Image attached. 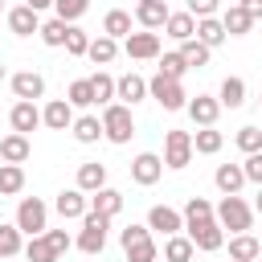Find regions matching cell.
<instances>
[{"label":"cell","instance_id":"ee69618b","mask_svg":"<svg viewBox=\"0 0 262 262\" xmlns=\"http://www.w3.org/2000/svg\"><path fill=\"white\" fill-rule=\"evenodd\" d=\"M90 86H94V106H106V102L115 98V78H111V74H94Z\"/></svg>","mask_w":262,"mask_h":262},{"label":"cell","instance_id":"f6af8a7d","mask_svg":"<svg viewBox=\"0 0 262 262\" xmlns=\"http://www.w3.org/2000/svg\"><path fill=\"white\" fill-rule=\"evenodd\" d=\"M233 139H237V147H242L246 156L262 151V131H258V127H237V135H233Z\"/></svg>","mask_w":262,"mask_h":262},{"label":"cell","instance_id":"44dd1931","mask_svg":"<svg viewBox=\"0 0 262 262\" xmlns=\"http://www.w3.org/2000/svg\"><path fill=\"white\" fill-rule=\"evenodd\" d=\"M262 258V242L254 233H233L229 237V262H258Z\"/></svg>","mask_w":262,"mask_h":262},{"label":"cell","instance_id":"ba28073f","mask_svg":"<svg viewBox=\"0 0 262 262\" xmlns=\"http://www.w3.org/2000/svg\"><path fill=\"white\" fill-rule=\"evenodd\" d=\"M184 237L192 242V250H205V254H213V250L225 246V229L213 217L209 221H196V225H184Z\"/></svg>","mask_w":262,"mask_h":262},{"label":"cell","instance_id":"5b68a950","mask_svg":"<svg viewBox=\"0 0 262 262\" xmlns=\"http://www.w3.org/2000/svg\"><path fill=\"white\" fill-rule=\"evenodd\" d=\"M106 229H111V217H102V213H86L82 217V233H78V250L82 254H102L106 250Z\"/></svg>","mask_w":262,"mask_h":262},{"label":"cell","instance_id":"8fae6325","mask_svg":"<svg viewBox=\"0 0 262 262\" xmlns=\"http://www.w3.org/2000/svg\"><path fill=\"white\" fill-rule=\"evenodd\" d=\"M53 209H57L66 221H82V217L90 213V196H86L82 188H61L57 201H53Z\"/></svg>","mask_w":262,"mask_h":262},{"label":"cell","instance_id":"83f0119b","mask_svg":"<svg viewBox=\"0 0 262 262\" xmlns=\"http://www.w3.org/2000/svg\"><path fill=\"white\" fill-rule=\"evenodd\" d=\"M70 131H74L78 143H98V139H102V119H98V115H78Z\"/></svg>","mask_w":262,"mask_h":262},{"label":"cell","instance_id":"f35d334b","mask_svg":"<svg viewBox=\"0 0 262 262\" xmlns=\"http://www.w3.org/2000/svg\"><path fill=\"white\" fill-rule=\"evenodd\" d=\"M66 102H70V106H94V86H90V78H78V82H70V90H66Z\"/></svg>","mask_w":262,"mask_h":262},{"label":"cell","instance_id":"7402d4cb","mask_svg":"<svg viewBox=\"0 0 262 262\" xmlns=\"http://www.w3.org/2000/svg\"><path fill=\"white\" fill-rule=\"evenodd\" d=\"M29 156H33L29 135H16V131H12V135H4V139H0V160H4V164H25Z\"/></svg>","mask_w":262,"mask_h":262},{"label":"cell","instance_id":"4dcf8cb0","mask_svg":"<svg viewBox=\"0 0 262 262\" xmlns=\"http://www.w3.org/2000/svg\"><path fill=\"white\" fill-rule=\"evenodd\" d=\"M221 143H225V135H221L217 127H201V131L192 135V151H196V156H217Z\"/></svg>","mask_w":262,"mask_h":262},{"label":"cell","instance_id":"d6986e66","mask_svg":"<svg viewBox=\"0 0 262 262\" xmlns=\"http://www.w3.org/2000/svg\"><path fill=\"white\" fill-rule=\"evenodd\" d=\"M8 123H12V131H16V135L37 131V127H41V111H37V102H16V106L8 111Z\"/></svg>","mask_w":262,"mask_h":262},{"label":"cell","instance_id":"b9f144b4","mask_svg":"<svg viewBox=\"0 0 262 262\" xmlns=\"http://www.w3.org/2000/svg\"><path fill=\"white\" fill-rule=\"evenodd\" d=\"M90 8V0H53V12H57V20H66V25H74L82 12Z\"/></svg>","mask_w":262,"mask_h":262},{"label":"cell","instance_id":"f546056e","mask_svg":"<svg viewBox=\"0 0 262 262\" xmlns=\"http://www.w3.org/2000/svg\"><path fill=\"white\" fill-rule=\"evenodd\" d=\"M217 102H221V106H229V111H237V106L246 102V82L229 74V78L221 82V90H217Z\"/></svg>","mask_w":262,"mask_h":262},{"label":"cell","instance_id":"8d00e7d4","mask_svg":"<svg viewBox=\"0 0 262 262\" xmlns=\"http://www.w3.org/2000/svg\"><path fill=\"white\" fill-rule=\"evenodd\" d=\"M25 250V233L16 225H0V258H16Z\"/></svg>","mask_w":262,"mask_h":262},{"label":"cell","instance_id":"4fadbf2b","mask_svg":"<svg viewBox=\"0 0 262 262\" xmlns=\"http://www.w3.org/2000/svg\"><path fill=\"white\" fill-rule=\"evenodd\" d=\"M147 229H156V233L172 237V233H180V229H184V217H180L172 205H151V209H147Z\"/></svg>","mask_w":262,"mask_h":262},{"label":"cell","instance_id":"603a6c76","mask_svg":"<svg viewBox=\"0 0 262 262\" xmlns=\"http://www.w3.org/2000/svg\"><path fill=\"white\" fill-rule=\"evenodd\" d=\"M78 188H82L86 196L98 192V188H106V164H98V160L82 164V168H78Z\"/></svg>","mask_w":262,"mask_h":262},{"label":"cell","instance_id":"74e56055","mask_svg":"<svg viewBox=\"0 0 262 262\" xmlns=\"http://www.w3.org/2000/svg\"><path fill=\"white\" fill-rule=\"evenodd\" d=\"M66 33H70V25L53 16V20H45V25H41V33H37V37H41L49 49H61V45H66Z\"/></svg>","mask_w":262,"mask_h":262},{"label":"cell","instance_id":"7bdbcfd3","mask_svg":"<svg viewBox=\"0 0 262 262\" xmlns=\"http://www.w3.org/2000/svg\"><path fill=\"white\" fill-rule=\"evenodd\" d=\"M70 57H86V49H90V37L78 29V25H70V33H66V45H61Z\"/></svg>","mask_w":262,"mask_h":262},{"label":"cell","instance_id":"ac0fdd59","mask_svg":"<svg viewBox=\"0 0 262 262\" xmlns=\"http://www.w3.org/2000/svg\"><path fill=\"white\" fill-rule=\"evenodd\" d=\"M8 29L16 37H33V33H41V16L29 4H16V8H8Z\"/></svg>","mask_w":262,"mask_h":262},{"label":"cell","instance_id":"7a4b0ae2","mask_svg":"<svg viewBox=\"0 0 262 262\" xmlns=\"http://www.w3.org/2000/svg\"><path fill=\"white\" fill-rule=\"evenodd\" d=\"M135 135V115H131V106H123V102H106L102 106V139H111V143H127Z\"/></svg>","mask_w":262,"mask_h":262},{"label":"cell","instance_id":"9c48e42d","mask_svg":"<svg viewBox=\"0 0 262 262\" xmlns=\"http://www.w3.org/2000/svg\"><path fill=\"white\" fill-rule=\"evenodd\" d=\"M123 53L131 57V61H151V57H160V33H131V37H123Z\"/></svg>","mask_w":262,"mask_h":262},{"label":"cell","instance_id":"816d5d0a","mask_svg":"<svg viewBox=\"0 0 262 262\" xmlns=\"http://www.w3.org/2000/svg\"><path fill=\"white\" fill-rule=\"evenodd\" d=\"M254 213H262V188H258V196H254Z\"/></svg>","mask_w":262,"mask_h":262},{"label":"cell","instance_id":"836d02e7","mask_svg":"<svg viewBox=\"0 0 262 262\" xmlns=\"http://www.w3.org/2000/svg\"><path fill=\"white\" fill-rule=\"evenodd\" d=\"M176 53L184 57V66H188V70H201V66H209V53H213V49H205L196 37H188V41H180V49H176Z\"/></svg>","mask_w":262,"mask_h":262},{"label":"cell","instance_id":"d6a6232c","mask_svg":"<svg viewBox=\"0 0 262 262\" xmlns=\"http://www.w3.org/2000/svg\"><path fill=\"white\" fill-rule=\"evenodd\" d=\"M196 41H201L205 49H217V45L225 41V29H221V20H217V16H205V20H196Z\"/></svg>","mask_w":262,"mask_h":262},{"label":"cell","instance_id":"484cf974","mask_svg":"<svg viewBox=\"0 0 262 262\" xmlns=\"http://www.w3.org/2000/svg\"><path fill=\"white\" fill-rule=\"evenodd\" d=\"M164 33H168L172 41H188V37H196V20H192L188 12H168Z\"/></svg>","mask_w":262,"mask_h":262},{"label":"cell","instance_id":"db71d44e","mask_svg":"<svg viewBox=\"0 0 262 262\" xmlns=\"http://www.w3.org/2000/svg\"><path fill=\"white\" fill-rule=\"evenodd\" d=\"M0 8H4V0H0Z\"/></svg>","mask_w":262,"mask_h":262},{"label":"cell","instance_id":"277c9868","mask_svg":"<svg viewBox=\"0 0 262 262\" xmlns=\"http://www.w3.org/2000/svg\"><path fill=\"white\" fill-rule=\"evenodd\" d=\"M20 233H29V237H41L45 229H49V209H45V201H37V196H25L20 205H16V221H12Z\"/></svg>","mask_w":262,"mask_h":262},{"label":"cell","instance_id":"30bf717a","mask_svg":"<svg viewBox=\"0 0 262 262\" xmlns=\"http://www.w3.org/2000/svg\"><path fill=\"white\" fill-rule=\"evenodd\" d=\"M160 176H164V160H160L156 151H139V156L131 160V180H135V184L151 188Z\"/></svg>","mask_w":262,"mask_h":262},{"label":"cell","instance_id":"ab89813d","mask_svg":"<svg viewBox=\"0 0 262 262\" xmlns=\"http://www.w3.org/2000/svg\"><path fill=\"white\" fill-rule=\"evenodd\" d=\"M184 225H196V221H209L213 217V205L205 201V196H188V205H184Z\"/></svg>","mask_w":262,"mask_h":262},{"label":"cell","instance_id":"52a82bcc","mask_svg":"<svg viewBox=\"0 0 262 262\" xmlns=\"http://www.w3.org/2000/svg\"><path fill=\"white\" fill-rule=\"evenodd\" d=\"M164 168H188L192 164V131H168L164 135Z\"/></svg>","mask_w":262,"mask_h":262},{"label":"cell","instance_id":"1f68e13d","mask_svg":"<svg viewBox=\"0 0 262 262\" xmlns=\"http://www.w3.org/2000/svg\"><path fill=\"white\" fill-rule=\"evenodd\" d=\"M192 242L184 237V233H172V237H164V262H192Z\"/></svg>","mask_w":262,"mask_h":262},{"label":"cell","instance_id":"c3c4849f","mask_svg":"<svg viewBox=\"0 0 262 262\" xmlns=\"http://www.w3.org/2000/svg\"><path fill=\"white\" fill-rule=\"evenodd\" d=\"M45 237H49V246L57 250V258H61V254H66V250L74 246V237H70L66 229H45Z\"/></svg>","mask_w":262,"mask_h":262},{"label":"cell","instance_id":"4316f807","mask_svg":"<svg viewBox=\"0 0 262 262\" xmlns=\"http://www.w3.org/2000/svg\"><path fill=\"white\" fill-rule=\"evenodd\" d=\"M86 57H90L94 66H111V61L119 57V41H111L106 33H98V37L90 41V49H86Z\"/></svg>","mask_w":262,"mask_h":262},{"label":"cell","instance_id":"f1b7e54d","mask_svg":"<svg viewBox=\"0 0 262 262\" xmlns=\"http://www.w3.org/2000/svg\"><path fill=\"white\" fill-rule=\"evenodd\" d=\"M250 25H254V20H250L237 4H229V8L221 12V29H225V37H246V33H250Z\"/></svg>","mask_w":262,"mask_h":262},{"label":"cell","instance_id":"5bb4252c","mask_svg":"<svg viewBox=\"0 0 262 262\" xmlns=\"http://www.w3.org/2000/svg\"><path fill=\"white\" fill-rule=\"evenodd\" d=\"M115 98H119L123 106L143 102V98H147V78H139V74H123V78H115Z\"/></svg>","mask_w":262,"mask_h":262},{"label":"cell","instance_id":"681fc988","mask_svg":"<svg viewBox=\"0 0 262 262\" xmlns=\"http://www.w3.org/2000/svg\"><path fill=\"white\" fill-rule=\"evenodd\" d=\"M237 8H242V12L250 16V20H262V0H242Z\"/></svg>","mask_w":262,"mask_h":262},{"label":"cell","instance_id":"8992f818","mask_svg":"<svg viewBox=\"0 0 262 262\" xmlns=\"http://www.w3.org/2000/svg\"><path fill=\"white\" fill-rule=\"evenodd\" d=\"M147 98H156L164 111H184V106H188L184 86H180V82H172V78H164V74H156V78L147 82Z\"/></svg>","mask_w":262,"mask_h":262},{"label":"cell","instance_id":"ffe728a7","mask_svg":"<svg viewBox=\"0 0 262 262\" xmlns=\"http://www.w3.org/2000/svg\"><path fill=\"white\" fill-rule=\"evenodd\" d=\"M213 184L221 188V196H237V192H242V184H246V172H242V164H217V172H213Z\"/></svg>","mask_w":262,"mask_h":262},{"label":"cell","instance_id":"d4e9b609","mask_svg":"<svg viewBox=\"0 0 262 262\" xmlns=\"http://www.w3.org/2000/svg\"><path fill=\"white\" fill-rule=\"evenodd\" d=\"M102 33H106L111 41H123V37H131V12H123V8H111V12L102 16Z\"/></svg>","mask_w":262,"mask_h":262},{"label":"cell","instance_id":"d590c367","mask_svg":"<svg viewBox=\"0 0 262 262\" xmlns=\"http://www.w3.org/2000/svg\"><path fill=\"white\" fill-rule=\"evenodd\" d=\"M20 254H25L29 262H57V250L49 246V237H45V233H41V237H29Z\"/></svg>","mask_w":262,"mask_h":262},{"label":"cell","instance_id":"2e32d148","mask_svg":"<svg viewBox=\"0 0 262 262\" xmlns=\"http://www.w3.org/2000/svg\"><path fill=\"white\" fill-rule=\"evenodd\" d=\"M188 119L196 123V127H213L217 123V115H221V102L217 98H209V94H196V98H188Z\"/></svg>","mask_w":262,"mask_h":262},{"label":"cell","instance_id":"3957f363","mask_svg":"<svg viewBox=\"0 0 262 262\" xmlns=\"http://www.w3.org/2000/svg\"><path fill=\"white\" fill-rule=\"evenodd\" d=\"M213 221L221 229H233V233H250L254 225V209L242 201V196H221V205L213 209Z\"/></svg>","mask_w":262,"mask_h":262},{"label":"cell","instance_id":"e0dca14e","mask_svg":"<svg viewBox=\"0 0 262 262\" xmlns=\"http://www.w3.org/2000/svg\"><path fill=\"white\" fill-rule=\"evenodd\" d=\"M41 123H45L49 131H70V127H74V106H70L66 98H53V102H45Z\"/></svg>","mask_w":262,"mask_h":262},{"label":"cell","instance_id":"f5cc1de1","mask_svg":"<svg viewBox=\"0 0 262 262\" xmlns=\"http://www.w3.org/2000/svg\"><path fill=\"white\" fill-rule=\"evenodd\" d=\"M0 82H4V61H0Z\"/></svg>","mask_w":262,"mask_h":262},{"label":"cell","instance_id":"6da1fadb","mask_svg":"<svg viewBox=\"0 0 262 262\" xmlns=\"http://www.w3.org/2000/svg\"><path fill=\"white\" fill-rule=\"evenodd\" d=\"M119 246H123L127 262H156V258H160V246L151 242V229H147V225H127V229H119Z\"/></svg>","mask_w":262,"mask_h":262},{"label":"cell","instance_id":"7c38bea8","mask_svg":"<svg viewBox=\"0 0 262 262\" xmlns=\"http://www.w3.org/2000/svg\"><path fill=\"white\" fill-rule=\"evenodd\" d=\"M8 82H12L16 102H37V98L45 94V78H41L37 70H20V74H12Z\"/></svg>","mask_w":262,"mask_h":262},{"label":"cell","instance_id":"f907efd6","mask_svg":"<svg viewBox=\"0 0 262 262\" xmlns=\"http://www.w3.org/2000/svg\"><path fill=\"white\" fill-rule=\"evenodd\" d=\"M25 4H29V8H33V12H37V16H41V12H45V8H53V0H25Z\"/></svg>","mask_w":262,"mask_h":262},{"label":"cell","instance_id":"7dc6e473","mask_svg":"<svg viewBox=\"0 0 262 262\" xmlns=\"http://www.w3.org/2000/svg\"><path fill=\"white\" fill-rule=\"evenodd\" d=\"M217 4H221V0H188V8H184V12H188L192 20H205V16H213V12H217Z\"/></svg>","mask_w":262,"mask_h":262},{"label":"cell","instance_id":"9a60e30c","mask_svg":"<svg viewBox=\"0 0 262 262\" xmlns=\"http://www.w3.org/2000/svg\"><path fill=\"white\" fill-rule=\"evenodd\" d=\"M168 0H139L135 4V20L147 29V33H156V29H164V20H168Z\"/></svg>","mask_w":262,"mask_h":262},{"label":"cell","instance_id":"60d3db41","mask_svg":"<svg viewBox=\"0 0 262 262\" xmlns=\"http://www.w3.org/2000/svg\"><path fill=\"white\" fill-rule=\"evenodd\" d=\"M156 74H164V78L180 82V78L188 74V66H184V57H180V53H160V70H156Z\"/></svg>","mask_w":262,"mask_h":262},{"label":"cell","instance_id":"cb8c5ba5","mask_svg":"<svg viewBox=\"0 0 262 262\" xmlns=\"http://www.w3.org/2000/svg\"><path fill=\"white\" fill-rule=\"evenodd\" d=\"M119 209H123V192H119V188H98V192H90V213L115 217Z\"/></svg>","mask_w":262,"mask_h":262},{"label":"cell","instance_id":"11a10c76","mask_svg":"<svg viewBox=\"0 0 262 262\" xmlns=\"http://www.w3.org/2000/svg\"><path fill=\"white\" fill-rule=\"evenodd\" d=\"M258 242H262V237H258Z\"/></svg>","mask_w":262,"mask_h":262},{"label":"cell","instance_id":"e575fe53","mask_svg":"<svg viewBox=\"0 0 262 262\" xmlns=\"http://www.w3.org/2000/svg\"><path fill=\"white\" fill-rule=\"evenodd\" d=\"M25 188V168L20 164H0V196H16Z\"/></svg>","mask_w":262,"mask_h":262},{"label":"cell","instance_id":"bcb514c9","mask_svg":"<svg viewBox=\"0 0 262 262\" xmlns=\"http://www.w3.org/2000/svg\"><path fill=\"white\" fill-rule=\"evenodd\" d=\"M242 172H246V180H250V184H258V188H262V151H254V156H246V164H242Z\"/></svg>","mask_w":262,"mask_h":262}]
</instances>
